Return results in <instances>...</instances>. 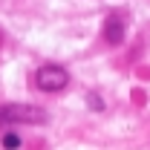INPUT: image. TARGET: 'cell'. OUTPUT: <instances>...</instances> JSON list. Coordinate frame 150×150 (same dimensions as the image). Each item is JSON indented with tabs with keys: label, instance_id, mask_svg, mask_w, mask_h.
<instances>
[{
	"label": "cell",
	"instance_id": "1",
	"mask_svg": "<svg viewBox=\"0 0 150 150\" xmlns=\"http://www.w3.org/2000/svg\"><path fill=\"white\" fill-rule=\"evenodd\" d=\"M12 124H46V112L32 104H6L0 107V127Z\"/></svg>",
	"mask_w": 150,
	"mask_h": 150
},
{
	"label": "cell",
	"instance_id": "2",
	"mask_svg": "<svg viewBox=\"0 0 150 150\" xmlns=\"http://www.w3.org/2000/svg\"><path fill=\"white\" fill-rule=\"evenodd\" d=\"M35 81L43 93H58V90H64L69 84V72L64 67H58V64H46V67H40L35 72Z\"/></svg>",
	"mask_w": 150,
	"mask_h": 150
},
{
	"label": "cell",
	"instance_id": "3",
	"mask_svg": "<svg viewBox=\"0 0 150 150\" xmlns=\"http://www.w3.org/2000/svg\"><path fill=\"white\" fill-rule=\"evenodd\" d=\"M104 38L110 43H121L124 40V20L118 18V15H110L107 18V23H104Z\"/></svg>",
	"mask_w": 150,
	"mask_h": 150
},
{
	"label": "cell",
	"instance_id": "4",
	"mask_svg": "<svg viewBox=\"0 0 150 150\" xmlns=\"http://www.w3.org/2000/svg\"><path fill=\"white\" fill-rule=\"evenodd\" d=\"M3 147H6V150L20 147V136H15V133H6V136H3Z\"/></svg>",
	"mask_w": 150,
	"mask_h": 150
},
{
	"label": "cell",
	"instance_id": "5",
	"mask_svg": "<svg viewBox=\"0 0 150 150\" xmlns=\"http://www.w3.org/2000/svg\"><path fill=\"white\" fill-rule=\"evenodd\" d=\"M90 104H93L95 110H104V104H101V98H98V95H90Z\"/></svg>",
	"mask_w": 150,
	"mask_h": 150
}]
</instances>
